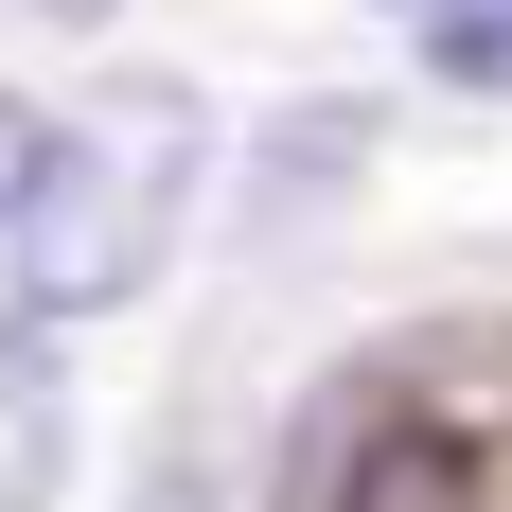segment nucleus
Wrapping results in <instances>:
<instances>
[{"label": "nucleus", "instance_id": "1", "mask_svg": "<svg viewBox=\"0 0 512 512\" xmlns=\"http://www.w3.org/2000/svg\"><path fill=\"white\" fill-rule=\"evenodd\" d=\"M195 159H212V106L177 89V71H142V89H106L89 124H53V177L18 195V230H0V283H18V318H106L142 301L159 265H177V230H195Z\"/></svg>", "mask_w": 512, "mask_h": 512}, {"label": "nucleus", "instance_id": "2", "mask_svg": "<svg viewBox=\"0 0 512 512\" xmlns=\"http://www.w3.org/2000/svg\"><path fill=\"white\" fill-rule=\"evenodd\" d=\"M53 477H71V371L36 318H0V512H53Z\"/></svg>", "mask_w": 512, "mask_h": 512}, {"label": "nucleus", "instance_id": "3", "mask_svg": "<svg viewBox=\"0 0 512 512\" xmlns=\"http://www.w3.org/2000/svg\"><path fill=\"white\" fill-rule=\"evenodd\" d=\"M371 18H407L442 89H512V0H371Z\"/></svg>", "mask_w": 512, "mask_h": 512}, {"label": "nucleus", "instance_id": "4", "mask_svg": "<svg viewBox=\"0 0 512 512\" xmlns=\"http://www.w3.org/2000/svg\"><path fill=\"white\" fill-rule=\"evenodd\" d=\"M36 177H53V124L0 89V230H18V195H36Z\"/></svg>", "mask_w": 512, "mask_h": 512}, {"label": "nucleus", "instance_id": "5", "mask_svg": "<svg viewBox=\"0 0 512 512\" xmlns=\"http://www.w3.org/2000/svg\"><path fill=\"white\" fill-rule=\"evenodd\" d=\"M142 512H195V495H142Z\"/></svg>", "mask_w": 512, "mask_h": 512}]
</instances>
